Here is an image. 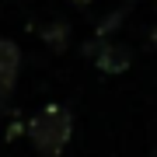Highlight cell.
I'll return each mask as SVG.
<instances>
[{
    "instance_id": "6da1fadb",
    "label": "cell",
    "mask_w": 157,
    "mask_h": 157,
    "mask_svg": "<svg viewBox=\"0 0 157 157\" xmlns=\"http://www.w3.org/2000/svg\"><path fill=\"white\" fill-rule=\"evenodd\" d=\"M28 136H32L35 150L42 157H59L63 147H67L70 136H73V115L67 108H59V105H49L45 112H39L32 119Z\"/></svg>"
},
{
    "instance_id": "7a4b0ae2",
    "label": "cell",
    "mask_w": 157,
    "mask_h": 157,
    "mask_svg": "<svg viewBox=\"0 0 157 157\" xmlns=\"http://www.w3.org/2000/svg\"><path fill=\"white\" fill-rule=\"evenodd\" d=\"M17 70H21V52H17V45L0 39V108L11 101L14 87H17Z\"/></svg>"
},
{
    "instance_id": "3957f363",
    "label": "cell",
    "mask_w": 157,
    "mask_h": 157,
    "mask_svg": "<svg viewBox=\"0 0 157 157\" xmlns=\"http://www.w3.org/2000/svg\"><path fill=\"white\" fill-rule=\"evenodd\" d=\"M73 4H91V0H73Z\"/></svg>"
}]
</instances>
